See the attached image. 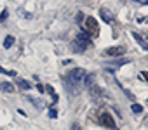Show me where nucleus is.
I'll return each instance as SVG.
<instances>
[{"mask_svg":"<svg viewBox=\"0 0 148 130\" xmlns=\"http://www.w3.org/2000/svg\"><path fill=\"white\" fill-rule=\"evenodd\" d=\"M86 73H87V71H86L84 68H73L71 71H68V75L63 78V82H64V85H66V90H70L71 94H79Z\"/></svg>","mask_w":148,"mask_h":130,"instance_id":"nucleus-1","label":"nucleus"},{"mask_svg":"<svg viewBox=\"0 0 148 130\" xmlns=\"http://www.w3.org/2000/svg\"><path fill=\"white\" fill-rule=\"evenodd\" d=\"M84 28L87 30V33L89 35H98L99 33V24H98V21H96V18H86L84 19Z\"/></svg>","mask_w":148,"mask_h":130,"instance_id":"nucleus-2","label":"nucleus"},{"mask_svg":"<svg viewBox=\"0 0 148 130\" xmlns=\"http://www.w3.org/2000/svg\"><path fill=\"white\" fill-rule=\"evenodd\" d=\"M98 121H99L103 127H106V128H117V125H115V121H113V118H112L110 113H101V114L98 116Z\"/></svg>","mask_w":148,"mask_h":130,"instance_id":"nucleus-3","label":"nucleus"},{"mask_svg":"<svg viewBox=\"0 0 148 130\" xmlns=\"http://www.w3.org/2000/svg\"><path fill=\"white\" fill-rule=\"evenodd\" d=\"M125 50H127V47H124V45H115V47L105 49V50H103V54H105V56L117 57V56H124V54H125Z\"/></svg>","mask_w":148,"mask_h":130,"instance_id":"nucleus-4","label":"nucleus"},{"mask_svg":"<svg viewBox=\"0 0 148 130\" xmlns=\"http://www.w3.org/2000/svg\"><path fill=\"white\" fill-rule=\"evenodd\" d=\"M99 18H101L105 23H113V14H112L108 9H105V7L99 9Z\"/></svg>","mask_w":148,"mask_h":130,"instance_id":"nucleus-5","label":"nucleus"},{"mask_svg":"<svg viewBox=\"0 0 148 130\" xmlns=\"http://www.w3.org/2000/svg\"><path fill=\"white\" fill-rule=\"evenodd\" d=\"M71 47H73V50H75V52H84L87 49V43H84L80 38H75V40H73V43H71Z\"/></svg>","mask_w":148,"mask_h":130,"instance_id":"nucleus-6","label":"nucleus"},{"mask_svg":"<svg viewBox=\"0 0 148 130\" xmlns=\"http://www.w3.org/2000/svg\"><path fill=\"white\" fill-rule=\"evenodd\" d=\"M89 90V94H91V97L96 101V102H99V99H101V95H103V92H101V89L99 87H96V85H92L91 89H87Z\"/></svg>","mask_w":148,"mask_h":130,"instance_id":"nucleus-7","label":"nucleus"},{"mask_svg":"<svg viewBox=\"0 0 148 130\" xmlns=\"http://www.w3.org/2000/svg\"><path fill=\"white\" fill-rule=\"evenodd\" d=\"M0 90H2V92H14L16 89H14V85L9 83V82H0Z\"/></svg>","mask_w":148,"mask_h":130,"instance_id":"nucleus-8","label":"nucleus"},{"mask_svg":"<svg viewBox=\"0 0 148 130\" xmlns=\"http://www.w3.org/2000/svg\"><path fill=\"white\" fill-rule=\"evenodd\" d=\"M16 83H18V87H19L21 90H30V89H32V85H30L26 80H23V78H16Z\"/></svg>","mask_w":148,"mask_h":130,"instance_id":"nucleus-9","label":"nucleus"},{"mask_svg":"<svg viewBox=\"0 0 148 130\" xmlns=\"http://www.w3.org/2000/svg\"><path fill=\"white\" fill-rule=\"evenodd\" d=\"M132 37H134V40H136V42H138V43H139L145 50H148V42H146V40H143V38L138 35V31H134V33H132Z\"/></svg>","mask_w":148,"mask_h":130,"instance_id":"nucleus-10","label":"nucleus"},{"mask_svg":"<svg viewBox=\"0 0 148 130\" xmlns=\"http://www.w3.org/2000/svg\"><path fill=\"white\" fill-rule=\"evenodd\" d=\"M77 38H80L84 43H87V47H91V45H92V42H91V38L87 37V33H79V37H77Z\"/></svg>","mask_w":148,"mask_h":130,"instance_id":"nucleus-11","label":"nucleus"},{"mask_svg":"<svg viewBox=\"0 0 148 130\" xmlns=\"http://www.w3.org/2000/svg\"><path fill=\"white\" fill-rule=\"evenodd\" d=\"M12 43H14V37H11V35L5 37V40H4V47H5V49H11Z\"/></svg>","mask_w":148,"mask_h":130,"instance_id":"nucleus-12","label":"nucleus"},{"mask_svg":"<svg viewBox=\"0 0 148 130\" xmlns=\"http://www.w3.org/2000/svg\"><path fill=\"white\" fill-rule=\"evenodd\" d=\"M131 109H132L134 113H141V111H143V106H141V104H132Z\"/></svg>","mask_w":148,"mask_h":130,"instance_id":"nucleus-13","label":"nucleus"},{"mask_svg":"<svg viewBox=\"0 0 148 130\" xmlns=\"http://www.w3.org/2000/svg\"><path fill=\"white\" fill-rule=\"evenodd\" d=\"M7 16H9V11H7V9H4V11H2V14H0V23H4V21L7 19Z\"/></svg>","mask_w":148,"mask_h":130,"instance_id":"nucleus-14","label":"nucleus"},{"mask_svg":"<svg viewBox=\"0 0 148 130\" xmlns=\"http://www.w3.org/2000/svg\"><path fill=\"white\" fill-rule=\"evenodd\" d=\"M28 101H30V102H33V106H35V108H42V102H38L35 97H28Z\"/></svg>","mask_w":148,"mask_h":130,"instance_id":"nucleus-15","label":"nucleus"},{"mask_svg":"<svg viewBox=\"0 0 148 130\" xmlns=\"http://www.w3.org/2000/svg\"><path fill=\"white\" fill-rule=\"evenodd\" d=\"M0 73H2V75H11V77H16V71H5L2 66H0Z\"/></svg>","mask_w":148,"mask_h":130,"instance_id":"nucleus-16","label":"nucleus"},{"mask_svg":"<svg viewBox=\"0 0 148 130\" xmlns=\"http://www.w3.org/2000/svg\"><path fill=\"white\" fill-rule=\"evenodd\" d=\"M56 116H58L56 108H51V109H49V118H56Z\"/></svg>","mask_w":148,"mask_h":130,"instance_id":"nucleus-17","label":"nucleus"},{"mask_svg":"<svg viewBox=\"0 0 148 130\" xmlns=\"http://www.w3.org/2000/svg\"><path fill=\"white\" fill-rule=\"evenodd\" d=\"M70 130H82V128H80V125H79V123H73Z\"/></svg>","mask_w":148,"mask_h":130,"instance_id":"nucleus-18","label":"nucleus"},{"mask_svg":"<svg viewBox=\"0 0 148 130\" xmlns=\"http://www.w3.org/2000/svg\"><path fill=\"white\" fill-rule=\"evenodd\" d=\"M134 2H138V4H141V5H148V0H134Z\"/></svg>","mask_w":148,"mask_h":130,"instance_id":"nucleus-19","label":"nucleus"},{"mask_svg":"<svg viewBox=\"0 0 148 130\" xmlns=\"http://www.w3.org/2000/svg\"><path fill=\"white\" fill-rule=\"evenodd\" d=\"M82 19H84V14L79 12V16H77V23H82Z\"/></svg>","mask_w":148,"mask_h":130,"instance_id":"nucleus-20","label":"nucleus"},{"mask_svg":"<svg viewBox=\"0 0 148 130\" xmlns=\"http://www.w3.org/2000/svg\"><path fill=\"white\" fill-rule=\"evenodd\" d=\"M37 89H38V92H40V94H42V92H45V89H44V87H42V85H40V83H38V85H37Z\"/></svg>","mask_w":148,"mask_h":130,"instance_id":"nucleus-21","label":"nucleus"},{"mask_svg":"<svg viewBox=\"0 0 148 130\" xmlns=\"http://www.w3.org/2000/svg\"><path fill=\"white\" fill-rule=\"evenodd\" d=\"M141 75H143V78L148 82V71H141Z\"/></svg>","mask_w":148,"mask_h":130,"instance_id":"nucleus-22","label":"nucleus"},{"mask_svg":"<svg viewBox=\"0 0 148 130\" xmlns=\"http://www.w3.org/2000/svg\"><path fill=\"white\" fill-rule=\"evenodd\" d=\"M146 62H148V59H146Z\"/></svg>","mask_w":148,"mask_h":130,"instance_id":"nucleus-23","label":"nucleus"}]
</instances>
